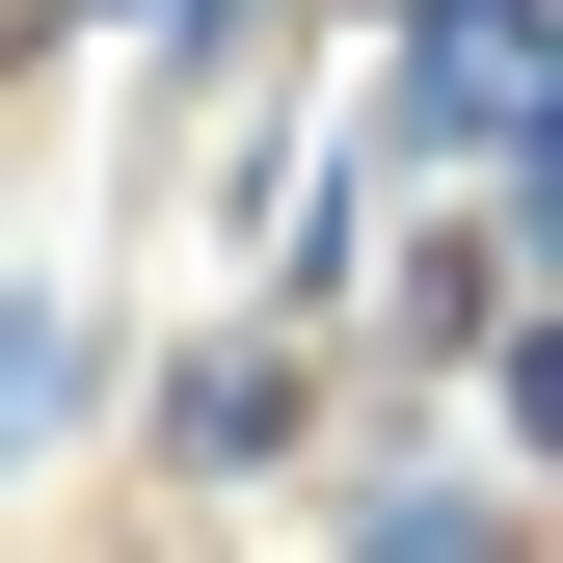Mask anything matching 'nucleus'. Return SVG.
Listing matches in <instances>:
<instances>
[{
	"mask_svg": "<svg viewBox=\"0 0 563 563\" xmlns=\"http://www.w3.org/2000/svg\"><path fill=\"white\" fill-rule=\"evenodd\" d=\"M188 456H296V349H216L188 376Z\"/></svg>",
	"mask_w": 563,
	"mask_h": 563,
	"instance_id": "nucleus-3",
	"label": "nucleus"
},
{
	"mask_svg": "<svg viewBox=\"0 0 563 563\" xmlns=\"http://www.w3.org/2000/svg\"><path fill=\"white\" fill-rule=\"evenodd\" d=\"M54 430H81V322H54V296H0V456H54Z\"/></svg>",
	"mask_w": 563,
	"mask_h": 563,
	"instance_id": "nucleus-1",
	"label": "nucleus"
},
{
	"mask_svg": "<svg viewBox=\"0 0 563 563\" xmlns=\"http://www.w3.org/2000/svg\"><path fill=\"white\" fill-rule=\"evenodd\" d=\"M402 27H537V0H402Z\"/></svg>",
	"mask_w": 563,
	"mask_h": 563,
	"instance_id": "nucleus-4",
	"label": "nucleus"
},
{
	"mask_svg": "<svg viewBox=\"0 0 563 563\" xmlns=\"http://www.w3.org/2000/svg\"><path fill=\"white\" fill-rule=\"evenodd\" d=\"M349 537H376V563H483V537H510V483H349Z\"/></svg>",
	"mask_w": 563,
	"mask_h": 563,
	"instance_id": "nucleus-2",
	"label": "nucleus"
}]
</instances>
